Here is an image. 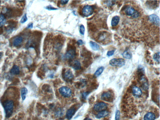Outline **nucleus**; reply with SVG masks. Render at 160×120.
Segmentation results:
<instances>
[{
  "label": "nucleus",
  "mask_w": 160,
  "mask_h": 120,
  "mask_svg": "<svg viewBox=\"0 0 160 120\" xmlns=\"http://www.w3.org/2000/svg\"><path fill=\"white\" fill-rule=\"evenodd\" d=\"M155 119V114L152 112L148 113L144 117V120H154Z\"/></svg>",
  "instance_id": "4468645a"
},
{
  "label": "nucleus",
  "mask_w": 160,
  "mask_h": 120,
  "mask_svg": "<svg viewBox=\"0 0 160 120\" xmlns=\"http://www.w3.org/2000/svg\"><path fill=\"white\" fill-rule=\"evenodd\" d=\"M72 67L75 70H79L81 69V64L78 60H75L72 63Z\"/></svg>",
  "instance_id": "dca6fc26"
},
{
  "label": "nucleus",
  "mask_w": 160,
  "mask_h": 120,
  "mask_svg": "<svg viewBox=\"0 0 160 120\" xmlns=\"http://www.w3.org/2000/svg\"></svg>",
  "instance_id": "09e8293b"
},
{
  "label": "nucleus",
  "mask_w": 160,
  "mask_h": 120,
  "mask_svg": "<svg viewBox=\"0 0 160 120\" xmlns=\"http://www.w3.org/2000/svg\"><path fill=\"white\" fill-rule=\"evenodd\" d=\"M92 62V60L90 56L85 58L83 61V66L86 67H88L91 64Z\"/></svg>",
  "instance_id": "aec40b11"
},
{
  "label": "nucleus",
  "mask_w": 160,
  "mask_h": 120,
  "mask_svg": "<svg viewBox=\"0 0 160 120\" xmlns=\"http://www.w3.org/2000/svg\"><path fill=\"white\" fill-rule=\"evenodd\" d=\"M85 31V28L83 25H80L79 27V33L83 35H84Z\"/></svg>",
  "instance_id": "c756f323"
},
{
  "label": "nucleus",
  "mask_w": 160,
  "mask_h": 120,
  "mask_svg": "<svg viewBox=\"0 0 160 120\" xmlns=\"http://www.w3.org/2000/svg\"><path fill=\"white\" fill-rule=\"evenodd\" d=\"M149 21L153 23L156 26H160V18L156 15L155 14L150 15L149 16Z\"/></svg>",
  "instance_id": "9d476101"
},
{
  "label": "nucleus",
  "mask_w": 160,
  "mask_h": 120,
  "mask_svg": "<svg viewBox=\"0 0 160 120\" xmlns=\"http://www.w3.org/2000/svg\"><path fill=\"white\" fill-rule=\"evenodd\" d=\"M115 52V51L114 50H110V51H108L107 55L108 57L111 56L114 54Z\"/></svg>",
  "instance_id": "473e14b6"
},
{
  "label": "nucleus",
  "mask_w": 160,
  "mask_h": 120,
  "mask_svg": "<svg viewBox=\"0 0 160 120\" xmlns=\"http://www.w3.org/2000/svg\"><path fill=\"white\" fill-rule=\"evenodd\" d=\"M107 104L106 103L101 102L97 103L95 105L94 107V110L97 112H100L104 111L107 109Z\"/></svg>",
  "instance_id": "1a4fd4ad"
},
{
  "label": "nucleus",
  "mask_w": 160,
  "mask_h": 120,
  "mask_svg": "<svg viewBox=\"0 0 160 120\" xmlns=\"http://www.w3.org/2000/svg\"><path fill=\"white\" fill-rule=\"evenodd\" d=\"M91 52L87 51L84 47L81 50V56L85 58L90 57L91 56Z\"/></svg>",
  "instance_id": "412c9836"
},
{
  "label": "nucleus",
  "mask_w": 160,
  "mask_h": 120,
  "mask_svg": "<svg viewBox=\"0 0 160 120\" xmlns=\"http://www.w3.org/2000/svg\"><path fill=\"white\" fill-rule=\"evenodd\" d=\"M76 109L75 108H71L67 111L66 114V117L67 119L70 120L72 118L76 113Z\"/></svg>",
  "instance_id": "f8f14e48"
},
{
  "label": "nucleus",
  "mask_w": 160,
  "mask_h": 120,
  "mask_svg": "<svg viewBox=\"0 0 160 120\" xmlns=\"http://www.w3.org/2000/svg\"><path fill=\"white\" fill-rule=\"evenodd\" d=\"M20 69L18 66L14 65L10 70V73L13 75H18L19 74Z\"/></svg>",
  "instance_id": "2eb2a0df"
},
{
  "label": "nucleus",
  "mask_w": 160,
  "mask_h": 120,
  "mask_svg": "<svg viewBox=\"0 0 160 120\" xmlns=\"http://www.w3.org/2000/svg\"><path fill=\"white\" fill-rule=\"evenodd\" d=\"M94 12V9L92 6L87 5L84 6L82 10V14L84 17H88L91 15Z\"/></svg>",
  "instance_id": "0eeeda50"
},
{
  "label": "nucleus",
  "mask_w": 160,
  "mask_h": 120,
  "mask_svg": "<svg viewBox=\"0 0 160 120\" xmlns=\"http://www.w3.org/2000/svg\"><path fill=\"white\" fill-rule=\"evenodd\" d=\"M76 55V48L74 44H68L66 52L64 55L65 58L66 59L71 60Z\"/></svg>",
  "instance_id": "f03ea898"
},
{
  "label": "nucleus",
  "mask_w": 160,
  "mask_h": 120,
  "mask_svg": "<svg viewBox=\"0 0 160 120\" xmlns=\"http://www.w3.org/2000/svg\"><path fill=\"white\" fill-rule=\"evenodd\" d=\"M139 16H140V13H139L136 10L134 13L132 17L134 18H136L138 17Z\"/></svg>",
  "instance_id": "f704fd0d"
},
{
  "label": "nucleus",
  "mask_w": 160,
  "mask_h": 120,
  "mask_svg": "<svg viewBox=\"0 0 160 120\" xmlns=\"http://www.w3.org/2000/svg\"><path fill=\"white\" fill-rule=\"evenodd\" d=\"M145 73V69L144 67L141 66L140 65L138 67L137 74L139 81L141 80L142 78L144 76Z\"/></svg>",
  "instance_id": "9b49d317"
},
{
  "label": "nucleus",
  "mask_w": 160,
  "mask_h": 120,
  "mask_svg": "<svg viewBox=\"0 0 160 120\" xmlns=\"http://www.w3.org/2000/svg\"><path fill=\"white\" fill-rule=\"evenodd\" d=\"M104 120H109L108 119L105 118L104 119Z\"/></svg>",
  "instance_id": "de8ad7c7"
},
{
  "label": "nucleus",
  "mask_w": 160,
  "mask_h": 120,
  "mask_svg": "<svg viewBox=\"0 0 160 120\" xmlns=\"http://www.w3.org/2000/svg\"><path fill=\"white\" fill-rule=\"evenodd\" d=\"M109 64L113 67H122L125 65V61L122 58L112 59L109 61Z\"/></svg>",
  "instance_id": "20e7f679"
},
{
  "label": "nucleus",
  "mask_w": 160,
  "mask_h": 120,
  "mask_svg": "<svg viewBox=\"0 0 160 120\" xmlns=\"http://www.w3.org/2000/svg\"><path fill=\"white\" fill-rule=\"evenodd\" d=\"M83 120H92L91 119L89 118H85V119H84Z\"/></svg>",
  "instance_id": "49530a36"
},
{
  "label": "nucleus",
  "mask_w": 160,
  "mask_h": 120,
  "mask_svg": "<svg viewBox=\"0 0 160 120\" xmlns=\"http://www.w3.org/2000/svg\"><path fill=\"white\" fill-rule=\"evenodd\" d=\"M120 20V17L118 16L114 17L112 19L111 25L112 26L114 27L117 26L119 24Z\"/></svg>",
  "instance_id": "a211bd4d"
},
{
  "label": "nucleus",
  "mask_w": 160,
  "mask_h": 120,
  "mask_svg": "<svg viewBox=\"0 0 160 120\" xmlns=\"http://www.w3.org/2000/svg\"><path fill=\"white\" fill-rule=\"evenodd\" d=\"M90 92L87 91L86 92H85L82 93V96L83 98L84 99L86 98L87 97L88 95L89 94Z\"/></svg>",
  "instance_id": "58836bf2"
},
{
  "label": "nucleus",
  "mask_w": 160,
  "mask_h": 120,
  "mask_svg": "<svg viewBox=\"0 0 160 120\" xmlns=\"http://www.w3.org/2000/svg\"><path fill=\"white\" fill-rule=\"evenodd\" d=\"M135 11L136 10H135L132 7H128L126 9L125 13L127 15L132 16L134 13Z\"/></svg>",
  "instance_id": "5701e85b"
},
{
  "label": "nucleus",
  "mask_w": 160,
  "mask_h": 120,
  "mask_svg": "<svg viewBox=\"0 0 160 120\" xmlns=\"http://www.w3.org/2000/svg\"><path fill=\"white\" fill-rule=\"evenodd\" d=\"M49 88H50V87H49V85H44L42 87V89L44 91H47L49 89Z\"/></svg>",
  "instance_id": "e433bc0d"
},
{
  "label": "nucleus",
  "mask_w": 160,
  "mask_h": 120,
  "mask_svg": "<svg viewBox=\"0 0 160 120\" xmlns=\"http://www.w3.org/2000/svg\"><path fill=\"white\" fill-rule=\"evenodd\" d=\"M59 92L64 97L69 98L71 96L72 92L71 89L66 86H63L59 89Z\"/></svg>",
  "instance_id": "423d86ee"
},
{
  "label": "nucleus",
  "mask_w": 160,
  "mask_h": 120,
  "mask_svg": "<svg viewBox=\"0 0 160 120\" xmlns=\"http://www.w3.org/2000/svg\"><path fill=\"white\" fill-rule=\"evenodd\" d=\"M45 8L46 9H48V10H55L58 9H57V8H54V7H52V6H51V5L46 6Z\"/></svg>",
  "instance_id": "72a5a7b5"
},
{
  "label": "nucleus",
  "mask_w": 160,
  "mask_h": 120,
  "mask_svg": "<svg viewBox=\"0 0 160 120\" xmlns=\"http://www.w3.org/2000/svg\"><path fill=\"white\" fill-rule=\"evenodd\" d=\"M3 106L5 110L6 118L10 117L13 113L14 103L11 100H7L3 103Z\"/></svg>",
  "instance_id": "f257e3e1"
},
{
  "label": "nucleus",
  "mask_w": 160,
  "mask_h": 120,
  "mask_svg": "<svg viewBox=\"0 0 160 120\" xmlns=\"http://www.w3.org/2000/svg\"><path fill=\"white\" fill-rule=\"evenodd\" d=\"M76 43H77V45L79 46H81V45H83V43H84L83 42V41L81 40H78V41H77Z\"/></svg>",
  "instance_id": "ea45409f"
},
{
  "label": "nucleus",
  "mask_w": 160,
  "mask_h": 120,
  "mask_svg": "<svg viewBox=\"0 0 160 120\" xmlns=\"http://www.w3.org/2000/svg\"><path fill=\"white\" fill-rule=\"evenodd\" d=\"M33 23H29L26 27L27 29H32L33 28Z\"/></svg>",
  "instance_id": "79ce46f5"
},
{
  "label": "nucleus",
  "mask_w": 160,
  "mask_h": 120,
  "mask_svg": "<svg viewBox=\"0 0 160 120\" xmlns=\"http://www.w3.org/2000/svg\"><path fill=\"white\" fill-rule=\"evenodd\" d=\"M132 92L134 95L140 96L142 94V92L141 89L138 87L135 86L132 88Z\"/></svg>",
  "instance_id": "f3484780"
},
{
  "label": "nucleus",
  "mask_w": 160,
  "mask_h": 120,
  "mask_svg": "<svg viewBox=\"0 0 160 120\" xmlns=\"http://www.w3.org/2000/svg\"><path fill=\"white\" fill-rule=\"evenodd\" d=\"M122 56L123 57L127 59H130L132 57V55L131 53L128 51H125L122 53Z\"/></svg>",
  "instance_id": "a878e982"
},
{
  "label": "nucleus",
  "mask_w": 160,
  "mask_h": 120,
  "mask_svg": "<svg viewBox=\"0 0 160 120\" xmlns=\"http://www.w3.org/2000/svg\"><path fill=\"white\" fill-rule=\"evenodd\" d=\"M132 87L130 86L127 88V91L128 93H131L132 92Z\"/></svg>",
  "instance_id": "37998d69"
},
{
  "label": "nucleus",
  "mask_w": 160,
  "mask_h": 120,
  "mask_svg": "<svg viewBox=\"0 0 160 120\" xmlns=\"http://www.w3.org/2000/svg\"><path fill=\"white\" fill-rule=\"evenodd\" d=\"M90 45L91 48L94 51H97L100 49V47L97 43L91 41L90 42Z\"/></svg>",
  "instance_id": "4be33fe9"
},
{
  "label": "nucleus",
  "mask_w": 160,
  "mask_h": 120,
  "mask_svg": "<svg viewBox=\"0 0 160 120\" xmlns=\"http://www.w3.org/2000/svg\"><path fill=\"white\" fill-rule=\"evenodd\" d=\"M111 90L103 92L101 95V99L108 102H112L114 99V95Z\"/></svg>",
  "instance_id": "39448f33"
},
{
  "label": "nucleus",
  "mask_w": 160,
  "mask_h": 120,
  "mask_svg": "<svg viewBox=\"0 0 160 120\" xmlns=\"http://www.w3.org/2000/svg\"><path fill=\"white\" fill-rule=\"evenodd\" d=\"M115 1H106V2H107L106 3L107 5L108 6H113V5H114L115 2Z\"/></svg>",
  "instance_id": "c9c22d12"
},
{
  "label": "nucleus",
  "mask_w": 160,
  "mask_h": 120,
  "mask_svg": "<svg viewBox=\"0 0 160 120\" xmlns=\"http://www.w3.org/2000/svg\"><path fill=\"white\" fill-rule=\"evenodd\" d=\"M88 26L89 29L90 31L95 32L96 30V28L94 24H92L91 23H89L88 24Z\"/></svg>",
  "instance_id": "c85d7f7f"
},
{
  "label": "nucleus",
  "mask_w": 160,
  "mask_h": 120,
  "mask_svg": "<svg viewBox=\"0 0 160 120\" xmlns=\"http://www.w3.org/2000/svg\"><path fill=\"white\" fill-rule=\"evenodd\" d=\"M120 112L119 110H117L116 111L115 116V120H120Z\"/></svg>",
  "instance_id": "2f4dec72"
},
{
  "label": "nucleus",
  "mask_w": 160,
  "mask_h": 120,
  "mask_svg": "<svg viewBox=\"0 0 160 120\" xmlns=\"http://www.w3.org/2000/svg\"><path fill=\"white\" fill-rule=\"evenodd\" d=\"M3 55V53L2 52H0V60L1 59H2Z\"/></svg>",
  "instance_id": "a18cd8bd"
},
{
  "label": "nucleus",
  "mask_w": 160,
  "mask_h": 120,
  "mask_svg": "<svg viewBox=\"0 0 160 120\" xmlns=\"http://www.w3.org/2000/svg\"><path fill=\"white\" fill-rule=\"evenodd\" d=\"M27 20H28V18H27L26 14H25L22 18L20 22L21 24H23L26 22Z\"/></svg>",
  "instance_id": "7c9ffc66"
},
{
  "label": "nucleus",
  "mask_w": 160,
  "mask_h": 120,
  "mask_svg": "<svg viewBox=\"0 0 160 120\" xmlns=\"http://www.w3.org/2000/svg\"><path fill=\"white\" fill-rule=\"evenodd\" d=\"M132 84L133 86H134V87L136 86L137 85V82L135 80L133 81H132Z\"/></svg>",
  "instance_id": "c03bdc74"
},
{
  "label": "nucleus",
  "mask_w": 160,
  "mask_h": 120,
  "mask_svg": "<svg viewBox=\"0 0 160 120\" xmlns=\"http://www.w3.org/2000/svg\"><path fill=\"white\" fill-rule=\"evenodd\" d=\"M69 1L68 0L60 1V2L58 3H59V5H58V6H60V5H62V6L66 5V4H67L68 3V2Z\"/></svg>",
  "instance_id": "4c0bfd02"
},
{
  "label": "nucleus",
  "mask_w": 160,
  "mask_h": 120,
  "mask_svg": "<svg viewBox=\"0 0 160 120\" xmlns=\"http://www.w3.org/2000/svg\"><path fill=\"white\" fill-rule=\"evenodd\" d=\"M153 59L155 61L158 63L160 62V52L155 53L153 56Z\"/></svg>",
  "instance_id": "cd10ccee"
},
{
  "label": "nucleus",
  "mask_w": 160,
  "mask_h": 120,
  "mask_svg": "<svg viewBox=\"0 0 160 120\" xmlns=\"http://www.w3.org/2000/svg\"><path fill=\"white\" fill-rule=\"evenodd\" d=\"M6 22V19L5 15L3 14H0V27H2Z\"/></svg>",
  "instance_id": "bb28decb"
},
{
  "label": "nucleus",
  "mask_w": 160,
  "mask_h": 120,
  "mask_svg": "<svg viewBox=\"0 0 160 120\" xmlns=\"http://www.w3.org/2000/svg\"><path fill=\"white\" fill-rule=\"evenodd\" d=\"M104 68L103 67H101L98 68L96 71L94 73V78H97L100 76L104 70Z\"/></svg>",
  "instance_id": "393cba45"
},
{
  "label": "nucleus",
  "mask_w": 160,
  "mask_h": 120,
  "mask_svg": "<svg viewBox=\"0 0 160 120\" xmlns=\"http://www.w3.org/2000/svg\"><path fill=\"white\" fill-rule=\"evenodd\" d=\"M23 38L21 36H18L17 37L13 40V46L15 47H18L21 45L22 43Z\"/></svg>",
  "instance_id": "ddd939ff"
},
{
  "label": "nucleus",
  "mask_w": 160,
  "mask_h": 120,
  "mask_svg": "<svg viewBox=\"0 0 160 120\" xmlns=\"http://www.w3.org/2000/svg\"><path fill=\"white\" fill-rule=\"evenodd\" d=\"M28 90L26 87H23L22 88L21 90V93L22 100H24L26 99V96L28 93Z\"/></svg>",
  "instance_id": "b1692460"
},
{
  "label": "nucleus",
  "mask_w": 160,
  "mask_h": 120,
  "mask_svg": "<svg viewBox=\"0 0 160 120\" xmlns=\"http://www.w3.org/2000/svg\"><path fill=\"white\" fill-rule=\"evenodd\" d=\"M62 76L64 79L66 81H70L74 78V75L70 69L66 70L65 69L63 70Z\"/></svg>",
  "instance_id": "6e6552de"
},
{
  "label": "nucleus",
  "mask_w": 160,
  "mask_h": 120,
  "mask_svg": "<svg viewBox=\"0 0 160 120\" xmlns=\"http://www.w3.org/2000/svg\"><path fill=\"white\" fill-rule=\"evenodd\" d=\"M109 114V112L108 111L104 110V111L100 112L96 115V117L98 119L105 117L108 116Z\"/></svg>",
  "instance_id": "6ab92c4d"
},
{
  "label": "nucleus",
  "mask_w": 160,
  "mask_h": 120,
  "mask_svg": "<svg viewBox=\"0 0 160 120\" xmlns=\"http://www.w3.org/2000/svg\"><path fill=\"white\" fill-rule=\"evenodd\" d=\"M62 111L61 109H58L56 112V115L59 116L61 115L62 114Z\"/></svg>",
  "instance_id": "a19ab883"
},
{
  "label": "nucleus",
  "mask_w": 160,
  "mask_h": 120,
  "mask_svg": "<svg viewBox=\"0 0 160 120\" xmlns=\"http://www.w3.org/2000/svg\"><path fill=\"white\" fill-rule=\"evenodd\" d=\"M64 40V38L61 35L55 36L53 40L54 48L58 50H60L63 46Z\"/></svg>",
  "instance_id": "7ed1b4c3"
}]
</instances>
